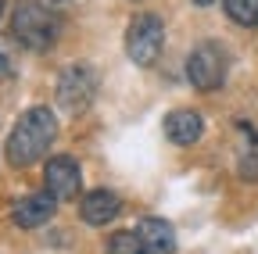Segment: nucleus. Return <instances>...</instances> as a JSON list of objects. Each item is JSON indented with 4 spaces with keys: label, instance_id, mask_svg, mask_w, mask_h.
<instances>
[{
    "label": "nucleus",
    "instance_id": "obj_1",
    "mask_svg": "<svg viewBox=\"0 0 258 254\" xmlns=\"http://www.w3.org/2000/svg\"><path fill=\"white\" fill-rule=\"evenodd\" d=\"M54 140H57V118H54L50 108L36 104V108H29V111L18 115L15 129L8 133L4 154H8V161L15 168H29L50 150Z\"/></svg>",
    "mask_w": 258,
    "mask_h": 254
},
{
    "label": "nucleus",
    "instance_id": "obj_2",
    "mask_svg": "<svg viewBox=\"0 0 258 254\" xmlns=\"http://www.w3.org/2000/svg\"><path fill=\"white\" fill-rule=\"evenodd\" d=\"M61 33V22L47 4H36V0H22V4L11 11V36L15 43H22L25 50H50L57 43Z\"/></svg>",
    "mask_w": 258,
    "mask_h": 254
},
{
    "label": "nucleus",
    "instance_id": "obj_3",
    "mask_svg": "<svg viewBox=\"0 0 258 254\" xmlns=\"http://www.w3.org/2000/svg\"><path fill=\"white\" fill-rule=\"evenodd\" d=\"M97 97V68L86 65V61H72L64 65L61 75H57V86H54V101L61 111L69 115H83Z\"/></svg>",
    "mask_w": 258,
    "mask_h": 254
},
{
    "label": "nucleus",
    "instance_id": "obj_4",
    "mask_svg": "<svg viewBox=\"0 0 258 254\" xmlns=\"http://www.w3.org/2000/svg\"><path fill=\"white\" fill-rule=\"evenodd\" d=\"M161 47H165V22H161L154 11H144L129 22L125 29V57L133 61L137 68H151L161 57Z\"/></svg>",
    "mask_w": 258,
    "mask_h": 254
},
{
    "label": "nucleus",
    "instance_id": "obj_5",
    "mask_svg": "<svg viewBox=\"0 0 258 254\" xmlns=\"http://www.w3.org/2000/svg\"><path fill=\"white\" fill-rule=\"evenodd\" d=\"M226 72H230V54H226L215 40H205L190 50L186 57V79L194 90L201 93H212L226 82Z\"/></svg>",
    "mask_w": 258,
    "mask_h": 254
},
{
    "label": "nucleus",
    "instance_id": "obj_6",
    "mask_svg": "<svg viewBox=\"0 0 258 254\" xmlns=\"http://www.w3.org/2000/svg\"><path fill=\"white\" fill-rule=\"evenodd\" d=\"M43 190L54 197V201H76V194L83 190V168L76 157L69 154H54L47 168H43Z\"/></svg>",
    "mask_w": 258,
    "mask_h": 254
},
{
    "label": "nucleus",
    "instance_id": "obj_7",
    "mask_svg": "<svg viewBox=\"0 0 258 254\" xmlns=\"http://www.w3.org/2000/svg\"><path fill=\"white\" fill-rule=\"evenodd\" d=\"M54 211H57V201L47 194V190H40V194H25L11 208V218H15L18 229H40V226H47L54 218Z\"/></svg>",
    "mask_w": 258,
    "mask_h": 254
},
{
    "label": "nucleus",
    "instance_id": "obj_8",
    "mask_svg": "<svg viewBox=\"0 0 258 254\" xmlns=\"http://www.w3.org/2000/svg\"><path fill=\"white\" fill-rule=\"evenodd\" d=\"M165 136L176 143V147H194L201 136H205V118L201 111H194V108H176L165 115Z\"/></svg>",
    "mask_w": 258,
    "mask_h": 254
},
{
    "label": "nucleus",
    "instance_id": "obj_9",
    "mask_svg": "<svg viewBox=\"0 0 258 254\" xmlns=\"http://www.w3.org/2000/svg\"><path fill=\"white\" fill-rule=\"evenodd\" d=\"M118 211H122V201L111 194V190H90V194L83 197V204H79V215H83V222L86 226H108L111 218H118Z\"/></svg>",
    "mask_w": 258,
    "mask_h": 254
},
{
    "label": "nucleus",
    "instance_id": "obj_10",
    "mask_svg": "<svg viewBox=\"0 0 258 254\" xmlns=\"http://www.w3.org/2000/svg\"><path fill=\"white\" fill-rule=\"evenodd\" d=\"M137 236L147 243L151 254H172L176 250V229H172V222H165V218L144 215L137 222Z\"/></svg>",
    "mask_w": 258,
    "mask_h": 254
},
{
    "label": "nucleus",
    "instance_id": "obj_11",
    "mask_svg": "<svg viewBox=\"0 0 258 254\" xmlns=\"http://www.w3.org/2000/svg\"><path fill=\"white\" fill-rule=\"evenodd\" d=\"M244 136H247V143L237 154V176L244 183H258V129H251L244 122Z\"/></svg>",
    "mask_w": 258,
    "mask_h": 254
},
{
    "label": "nucleus",
    "instance_id": "obj_12",
    "mask_svg": "<svg viewBox=\"0 0 258 254\" xmlns=\"http://www.w3.org/2000/svg\"><path fill=\"white\" fill-rule=\"evenodd\" d=\"M222 4H226V15L237 25L258 29V0H222Z\"/></svg>",
    "mask_w": 258,
    "mask_h": 254
},
{
    "label": "nucleus",
    "instance_id": "obj_13",
    "mask_svg": "<svg viewBox=\"0 0 258 254\" xmlns=\"http://www.w3.org/2000/svg\"><path fill=\"white\" fill-rule=\"evenodd\" d=\"M108 254H151V250H147V243H144L133 229H122V233H111Z\"/></svg>",
    "mask_w": 258,
    "mask_h": 254
},
{
    "label": "nucleus",
    "instance_id": "obj_14",
    "mask_svg": "<svg viewBox=\"0 0 258 254\" xmlns=\"http://www.w3.org/2000/svg\"><path fill=\"white\" fill-rule=\"evenodd\" d=\"M8 75H11V61H8V54H4V50H0V82H4Z\"/></svg>",
    "mask_w": 258,
    "mask_h": 254
},
{
    "label": "nucleus",
    "instance_id": "obj_15",
    "mask_svg": "<svg viewBox=\"0 0 258 254\" xmlns=\"http://www.w3.org/2000/svg\"><path fill=\"white\" fill-rule=\"evenodd\" d=\"M194 4H198V8H208V4H215V0H194Z\"/></svg>",
    "mask_w": 258,
    "mask_h": 254
},
{
    "label": "nucleus",
    "instance_id": "obj_16",
    "mask_svg": "<svg viewBox=\"0 0 258 254\" xmlns=\"http://www.w3.org/2000/svg\"><path fill=\"white\" fill-rule=\"evenodd\" d=\"M0 15H4V0H0Z\"/></svg>",
    "mask_w": 258,
    "mask_h": 254
}]
</instances>
